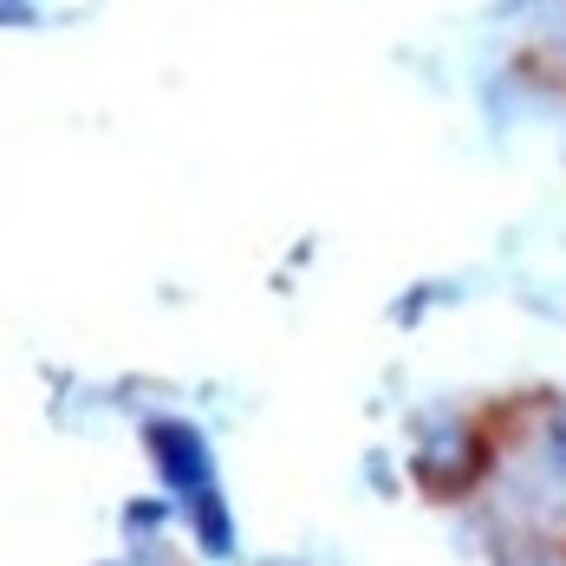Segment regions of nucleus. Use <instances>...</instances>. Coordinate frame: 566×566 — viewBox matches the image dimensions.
<instances>
[]
</instances>
